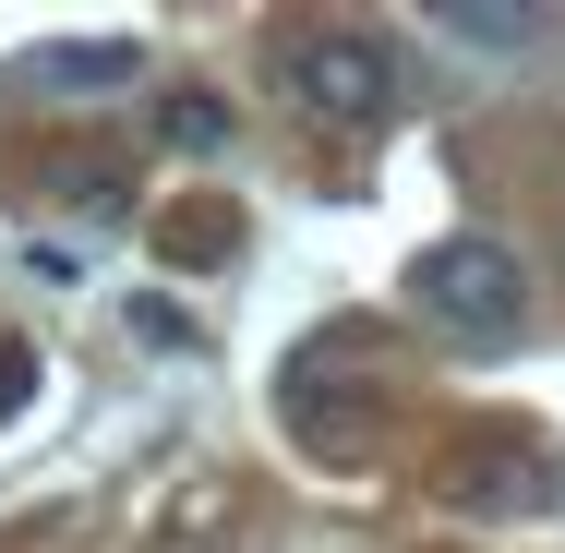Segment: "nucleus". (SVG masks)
I'll use <instances>...</instances> for the list:
<instances>
[{"mask_svg": "<svg viewBox=\"0 0 565 553\" xmlns=\"http://www.w3.org/2000/svg\"><path fill=\"white\" fill-rule=\"evenodd\" d=\"M157 145L217 157V145H228V97H193V85H181V97H157Z\"/></svg>", "mask_w": 565, "mask_h": 553, "instance_id": "nucleus-5", "label": "nucleus"}, {"mask_svg": "<svg viewBox=\"0 0 565 553\" xmlns=\"http://www.w3.org/2000/svg\"><path fill=\"white\" fill-rule=\"evenodd\" d=\"M12 397H24V349H0V410H12Z\"/></svg>", "mask_w": 565, "mask_h": 553, "instance_id": "nucleus-6", "label": "nucleus"}, {"mask_svg": "<svg viewBox=\"0 0 565 553\" xmlns=\"http://www.w3.org/2000/svg\"><path fill=\"white\" fill-rule=\"evenodd\" d=\"M36 85L49 97H109V85H132V49L120 36H97V49H36Z\"/></svg>", "mask_w": 565, "mask_h": 553, "instance_id": "nucleus-4", "label": "nucleus"}, {"mask_svg": "<svg viewBox=\"0 0 565 553\" xmlns=\"http://www.w3.org/2000/svg\"><path fill=\"white\" fill-rule=\"evenodd\" d=\"M301 109L349 120V132H373V120L397 109V49L385 36H361V24H326V36H301Z\"/></svg>", "mask_w": 565, "mask_h": 553, "instance_id": "nucleus-2", "label": "nucleus"}, {"mask_svg": "<svg viewBox=\"0 0 565 553\" xmlns=\"http://www.w3.org/2000/svg\"><path fill=\"white\" fill-rule=\"evenodd\" d=\"M434 36L469 49V61H542L554 49V12H481V0H457V12H434Z\"/></svg>", "mask_w": 565, "mask_h": 553, "instance_id": "nucleus-3", "label": "nucleus"}, {"mask_svg": "<svg viewBox=\"0 0 565 553\" xmlns=\"http://www.w3.org/2000/svg\"><path fill=\"white\" fill-rule=\"evenodd\" d=\"M409 301H422L446 337L493 349V337H518V326H530V265H518L505 241H481V228H446V241H422V265H409Z\"/></svg>", "mask_w": 565, "mask_h": 553, "instance_id": "nucleus-1", "label": "nucleus"}]
</instances>
